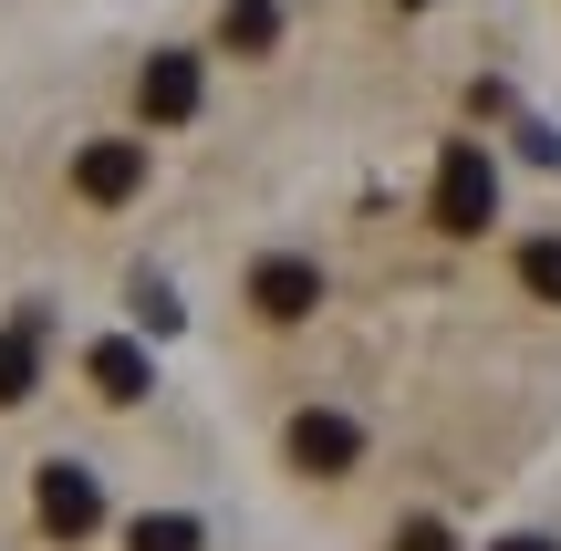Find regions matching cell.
Wrapping results in <instances>:
<instances>
[{
    "label": "cell",
    "mask_w": 561,
    "mask_h": 551,
    "mask_svg": "<svg viewBox=\"0 0 561 551\" xmlns=\"http://www.w3.org/2000/svg\"><path fill=\"white\" fill-rule=\"evenodd\" d=\"M426 208H437L447 240H479V229L500 219V167H489L479 136H458V146L437 157V198H426Z\"/></svg>",
    "instance_id": "obj_1"
},
{
    "label": "cell",
    "mask_w": 561,
    "mask_h": 551,
    "mask_svg": "<svg viewBox=\"0 0 561 551\" xmlns=\"http://www.w3.org/2000/svg\"><path fill=\"white\" fill-rule=\"evenodd\" d=\"M32 510H42V531H53V541H83V531L104 520V490H94V469H83V458H42Z\"/></svg>",
    "instance_id": "obj_2"
},
{
    "label": "cell",
    "mask_w": 561,
    "mask_h": 551,
    "mask_svg": "<svg viewBox=\"0 0 561 551\" xmlns=\"http://www.w3.org/2000/svg\"><path fill=\"white\" fill-rule=\"evenodd\" d=\"M73 198H83V208L146 198V136H94V146L73 157Z\"/></svg>",
    "instance_id": "obj_3"
},
{
    "label": "cell",
    "mask_w": 561,
    "mask_h": 551,
    "mask_svg": "<svg viewBox=\"0 0 561 551\" xmlns=\"http://www.w3.org/2000/svg\"><path fill=\"white\" fill-rule=\"evenodd\" d=\"M312 302H322V271L301 261V250L250 261V312H261V323H312Z\"/></svg>",
    "instance_id": "obj_4"
},
{
    "label": "cell",
    "mask_w": 561,
    "mask_h": 551,
    "mask_svg": "<svg viewBox=\"0 0 561 551\" xmlns=\"http://www.w3.org/2000/svg\"><path fill=\"white\" fill-rule=\"evenodd\" d=\"M198 94H208V73H198V53H146V73H136V115L157 125H187L198 115Z\"/></svg>",
    "instance_id": "obj_5"
},
{
    "label": "cell",
    "mask_w": 561,
    "mask_h": 551,
    "mask_svg": "<svg viewBox=\"0 0 561 551\" xmlns=\"http://www.w3.org/2000/svg\"><path fill=\"white\" fill-rule=\"evenodd\" d=\"M354 458H364V427H354L343 406H301V416H291V469H301V479H343Z\"/></svg>",
    "instance_id": "obj_6"
},
{
    "label": "cell",
    "mask_w": 561,
    "mask_h": 551,
    "mask_svg": "<svg viewBox=\"0 0 561 551\" xmlns=\"http://www.w3.org/2000/svg\"><path fill=\"white\" fill-rule=\"evenodd\" d=\"M83 375H94V395H104V406H136V395L157 386V354L115 333V344H94V354H83Z\"/></svg>",
    "instance_id": "obj_7"
},
{
    "label": "cell",
    "mask_w": 561,
    "mask_h": 551,
    "mask_svg": "<svg viewBox=\"0 0 561 551\" xmlns=\"http://www.w3.org/2000/svg\"><path fill=\"white\" fill-rule=\"evenodd\" d=\"M32 386H42V312H21V323L0 333V406H21Z\"/></svg>",
    "instance_id": "obj_8"
},
{
    "label": "cell",
    "mask_w": 561,
    "mask_h": 551,
    "mask_svg": "<svg viewBox=\"0 0 561 551\" xmlns=\"http://www.w3.org/2000/svg\"><path fill=\"white\" fill-rule=\"evenodd\" d=\"M219 42H229L240 62H261L271 42H280V0H229V11H219Z\"/></svg>",
    "instance_id": "obj_9"
},
{
    "label": "cell",
    "mask_w": 561,
    "mask_h": 551,
    "mask_svg": "<svg viewBox=\"0 0 561 551\" xmlns=\"http://www.w3.org/2000/svg\"><path fill=\"white\" fill-rule=\"evenodd\" d=\"M125 551H208V531L187 510H136L125 520Z\"/></svg>",
    "instance_id": "obj_10"
},
{
    "label": "cell",
    "mask_w": 561,
    "mask_h": 551,
    "mask_svg": "<svg viewBox=\"0 0 561 551\" xmlns=\"http://www.w3.org/2000/svg\"><path fill=\"white\" fill-rule=\"evenodd\" d=\"M520 282L541 291V302H561V240H520Z\"/></svg>",
    "instance_id": "obj_11"
},
{
    "label": "cell",
    "mask_w": 561,
    "mask_h": 551,
    "mask_svg": "<svg viewBox=\"0 0 561 551\" xmlns=\"http://www.w3.org/2000/svg\"><path fill=\"white\" fill-rule=\"evenodd\" d=\"M385 551H458V541H447V520H396V541H385Z\"/></svg>",
    "instance_id": "obj_12"
},
{
    "label": "cell",
    "mask_w": 561,
    "mask_h": 551,
    "mask_svg": "<svg viewBox=\"0 0 561 551\" xmlns=\"http://www.w3.org/2000/svg\"><path fill=\"white\" fill-rule=\"evenodd\" d=\"M500 551H561V541H551V531H510Z\"/></svg>",
    "instance_id": "obj_13"
},
{
    "label": "cell",
    "mask_w": 561,
    "mask_h": 551,
    "mask_svg": "<svg viewBox=\"0 0 561 551\" xmlns=\"http://www.w3.org/2000/svg\"><path fill=\"white\" fill-rule=\"evenodd\" d=\"M405 11H416V0H405Z\"/></svg>",
    "instance_id": "obj_14"
}]
</instances>
